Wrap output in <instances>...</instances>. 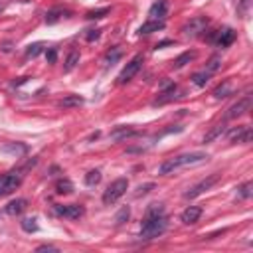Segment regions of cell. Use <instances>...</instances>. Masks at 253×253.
<instances>
[{
  "label": "cell",
  "instance_id": "6da1fadb",
  "mask_svg": "<svg viewBox=\"0 0 253 253\" xmlns=\"http://www.w3.org/2000/svg\"><path fill=\"white\" fill-rule=\"evenodd\" d=\"M168 227V219L164 215V208L160 204H152L146 211V217L140 227V237L142 239H154L160 237Z\"/></svg>",
  "mask_w": 253,
  "mask_h": 253
},
{
  "label": "cell",
  "instance_id": "7a4b0ae2",
  "mask_svg": "<svg viewBox=\"0 0 253 253\" xmlns=\"http://www.w3.org/2000/svg\"><path fill=\"white\" fill-rule=\"evenodd\" d=\"M204 160H208V154H204V152L180 154V156H174V158H168L166 162H162L160 168H158V174H170L180 166H192V164H200Z\"/></svg>",
  "mask_w": 253,
  "mask_h": 253
},
{
  "label": "cell",
  "instance_id": "3957f363",
  "mask_svg": "<svg viewBox=\"0 0 253 253\" xmlns=\"http://www.w3.org/2000/svg\"><path fill=\"white\" fill-rule=\"evenodd\" d=\"M126 188H128V180H126V178H117V180L111 182V184L107 186V190L103 192V204H105V206L115 204V202L126 192Z\"/></svg>",
  "mask_w": 253,
  "mask_h": 253
},
{
  "label": "cell",
  "instance_id": "277c9868",
  "mask_svg": "<svg viewBox=\"0 0 253 253\" xmlns=\"http://www.w3.org/2000/svg\"><path fill=\"white\" fill-rule=\"evenodd\" d=\"M20 184H22V174H20V172H6V174H0V196L12 194Z\"/></svg>",
  "mask_w": 253,
  "mask_h": 253
},
{
  "label": "cell",
  "instance_id": "5b68a950",
  "mask_svg": "<svg viewBox=\"0 0 253 253\" xmlns=\"http://www.w3.org/2000/svg\"><path fill=\"white\" fill-rule=\"evenodd\" d=\"M221 178V174H211V176H208V178H204V180H200L198 184H194L188 192H184V198H188V200H192V198H198L200 194H204L206 190H210L217 180Z\"/></svg>",
  "mask_w": 253,
  "mask_h": 253
},
{
  "label": "cell",
  "instance_id": "8992f818",
  "mask_svg": "<svg viewBox=\"0 0 253 253\" xmlns=\"http://www.w3.org/2000/svg\"><path fill=\"white\" fill-rule=\"evenodd\" d=\"M208 18L206 16H196V18H192L188 24H184V28H182V32H184V36H190V38H196V36H200L202 32H206V28H208Z\"/></svg>",
  "mask_w": 253,
  "mask_h": 253
},
{
  "label": "cell",
  "instance_id": "52a82bcc",
  "mask_svg": "<svg viewBox=\"0 0 253 253\" xmlns=\"http://www.w3.org/2000/svg\"><path fill=\"white\" fill-rule=\"evenodd\" d=\"M140 67H142V55H134V57L123 67V71H121V75H119V83H128V81L138 73Z\"/></svg>",
  "mask_w": 253,
  "mask_h": 253
},
{
  "label": "cell",
  "instance_id": "ba28073f",
  "mask_svg": "<svg viewBox=\"0 0 253 253\" xmlns=\"http://www.w3.org/2000/svg\"><path fill=\"white\" fill-rule=\"evenodd\" d=\"M249 107H251V95H245V97H241L237 103H233V105L229 107L225 119H237V117L245 115V113L249 111Z\"/></svg>",
  "mask_w": 253,
  "mask_h": 253
},
{
  "label": "cell",
  "instance_id": "9c48e42d",
  "mask_svg": "<svg viewBox=\"0 0 253 253\" xmlns=\"http://www.w3.org/2000/svg\"><path fill=\"white\" fill-rule=\"evenodd\" d=\"M57 215H63V217H69V219H77L83 215V208L81 206H75V204H67V206H55L53 208Z\"/></svg>",
  "mask_w": 253,
  "mask_h": 253
},
{
  "label": "cell",
  "instance_id": "30bf717a",
  "mask_svg": "<svg viewBox=\"0 0 253 253\" xmlns=\"http://www.w3.org/2000/svg\"><path fill=\"white\" fill-rule=\"evenodd\" d=\"M229 142H239V144H247L251 142V128L249 126H237L229 132Z\"/></svg>",
  "mask_w": 253,
  "mask_h": 253
},
{
  "label": "cell",
  "instance_id": "8fae6325",
  "mask_svg": "<svg viewBox=\"0 0 253 253\" xmlns=\"http://www.w3.org/2000/svg\"><path fill=\"white\" fill-rule=\"evenodd\" d=\"M219 47H227V45H231L233 42H235V32L231 30V28H223V30H219V32H215V40H213Z\"/></svg>",
  "mask_w": 253,
  "mask_h": 253
},
{
  "label": "cell",
  "instance_id": "7c38bea8",
  "mask_svg": "<svg viewBox=\"0 0 253 253\" xmlns=\"http://www.w3.org/2000/svg\"><path fill=\"white\" fill-rule=\"evenodd\" d=\"M200 215H202V208H200V206H188V208L182 211L180 219H182V223L192 225V223H196V221L200 219Z\"/></svg>",
  "mask_w": 253,
  "mask_h": 253
},
{
  "label": "cell",
  "instance_id": "4fadbf2b",
  "mask_svg": "<svg viewBox=\"0 0 253 253\" xmlns=\"http://www.w3.org/2000/svg\"><path fill=\"white\" fill-rule=\"evenodd\" d=\"M166 12H168V2L166 0H158V2H154L150 6L148 16H150V20H164Z\"/></svg>",
  "mask_w": 253,
  "mask_h": 253
},
{
  "label": "cell",
  "instance_id": "5bb4252c",
  "mask_svg": "<svg viewBox=\"0 0 253 253\" xmlns=\"http://www.w3.org/2000/svg\"><path fill=\"white\" fill-rule=\"evenodd\" d=\"M26 208H28V200H24V198H16V200H12V202L6 204L4 211H6L8 215H18V213H22Z\"/></svg>",
  "mask_w": 253,
  "mask_h": 253
},
{
  "label": "cell",
  "instance_id": "9a60e30c",
  "mask_svg": "<svg viewBox=\"0 0 253 253\" xmlns=\"http://www.w3.org/2000/svg\"><path fill=\"white\" fill-rule=\"evenodd\" d=\"M164 28V20H148L144 22L140 28H138V34L140 36H146V34H152V32H158Z\"/></svg>",
  "mask_w": 253,
  "mask_h": 253
},
{
  "label": "cell",
  "instance_id": "2e32d148",
  "mask_svg": "<svg viewBox=\"0 0 253 253\" xmlns=\"http://www.w3.org/2000/svg\"><path fill=\"white\" fill-rule=\"evenodd\" d=\"M174 97H176V85H168V89H164V91L158 95V99L154 101V105H164V103L172 101Z\"/></svg>",
  "mask_w": 253,
  "mask_h": 253
},
{
  "label": "cell",
  "instance_id": "e0dca14e",
  "mask_svg": "<svg viewBox=\"0 0 253 253\" xmlns=\"http://www.w3.org/2000/svg\"><path fill=\"white\" fill-rule=\"evenodd\" d=\"M79 105H83V97H79V95H67L59 101V107H63V109H71V107H79Z\"/></svg>",
  "mask_w": 253,
  "mask_h": 253
},
{
  "label": "cell",
  "instance_id": "ac0fdd59",
  "mask_svg": "<svg viewBox=\"0 0 253 253\" xmlns=\"http://www.w3.org/2000/svg\"><path fill=\"white\" fill-rule=\"evenodd\" d=\"M194 57H196V51H184L182 55H178V57L174 59L172 67H174V69H180V67H184L186 63H190Z\"/></svg>",
  "mask_w": 253,
  "mask_h": 253
},
{
  "label": "cell",
  "instance_id": "d6986e66",
  "mask_svg": "<svg viewBox=\"0 0 253 253\" xmlns=\"http://www.w3.org/2000/svg\"><path fill=\"white\" fill-rule=\"evenodd\" d=\"M231 83L229 81H225V83H221L219 87H215V91H213V97L215 99H225L227 95H231Z\"/></svg>",
  "mask_w": 253,
  "mask_h": 253
},
{
  "label": "cell",
  "instance_id": "ffe728a7",
  "mask_svg": "<svg viewBox=\"0 0 253 253\" xmlns=\"http://www.w3.org/2000/svg\"><path fill=\"white\" fill-rule=\"evenodd\" d=\"M130 134H134V128H130V126H121V128H117V130L111 132V138H113V140H121V138H126V136H130Z\"/></svg>",
  "mask_w": 253,
  "mask_h": 253
},
{
  "label": "cell",
  "instance_id": "44dd1931",
  "mask_svg": "<svg viewBox=\"0 0 253 253\" xmlns=\"http://www.w3.org/2000/svg\"><path fill=\"white\" fill-rule=\"evenodd\" d=\"M55 192H57V194H71V192H73V184H71L67 178L57 180V184H55Z\"/></svg>",
  "mask_w": 253,
  "mask_h": 253
},
{
  "label": "cell",
  "instance_id": "7402d4cb",
  "mask_svg": "<svg viewBox=\"0 0 253 253\" xmlns=\"http://www.w3.org/2000/svg\"><path fill=\"white\" fill-rule=\"evenodd\" d=\"M225 132V125H217V126H213L206 136H204V142H211V140H215L219 134H223Z\"/></svg>",
  "mask_w": 253,
  "mask_h": 253
},
{
  "label": "cell",
  "instance_id": "603a6c76",
  "mask_svg": "<svg viewBox=\"0 0 253 253\" xmlns=\"http://www.w3.org/2000/svg\"><path fill=\"white\" fill-rule=\"evenodd\" d=\"M79 63V51H71L65 59V65H63V71H71L75 65Z\"/></svg>",
  "mask_w": 253,
  "mask_h": 253
},
{
  "label": "cell",
  "instance_id": "cb8c5ba5",
  "mask_svg": "<svg viewBox=\"0 0 253 253\" xmlns=\"http://www.w3.org/2000/svg\"><path fill=\"white\" fill-rule=\"evenodd\" d=\"M119 59H121V49L119 47H111V51H107V55H105V63L107 65H113Z\"/></svg>",
  "mask_w": 253,
  "mask_h": 253
},
{
  "label": "cell",
  "instance_id": "d4e9b609",
  "mask_svg": "<svg viewBox=\"0 0 253 253\" xmlns=\"http://www.w3.org/2000/svg\"><path fill=\"white\" fill-rule=\"evenodd\" d=\"M210 75H211V73H208V71L204 69V71H200V73H194V77H192V81H194V83H196L198 87H204V85L208 83V79H210Z\"/></svg>",
  "mask_w": 253,
  "mask_h": 253
},
{
  "label": "cell",
  "instance_id": "484cf974",
  "mask_svg": "<svg viewBox=\"0 0 253 253\" xmlns=\"http://www.w3.org/2000/svg\"><path fill=\"white\" fill-rule=\"evenodd\" d=\"M99 182H101V172H99V170L87 172V176H85V184H87V186H97Z\"/></svg>",
  "mask_w": 253,
  "mask_h": 253
},
{
  "label": "cell",
  "instance_id": "4316f807",
  "mask_svg": "<svg viewBox=\"0 0 253 253\" xmlns=\"http://www.w3.org/2000/svg\"><path fill=\"white\" fill-rule=\"evenodd\" d=\"M128 217H130V208H128V206H125V208H121V210H119V213L115 215V223H117V225H121V223H125Z\"/></svg>",
  "mask_w": 253,
  "mask_h": 253
},
{
  "label": "cell",
  "instance_id": "83f0119b",
  "mask_svg": "<svg viewBox=\"0 0 253 253\" xmlns=\"http://www.w3.org/2000/svg\"><path fill=\"white\" fill-rule=\"evenodd\" d=\"M22 229L32 233V231H38V223H36V217H24L22 219Z\"/></svg>",
  "mask_w": 253,
  "mask_h": 253
},
{
  "label": "cell",
  "instance_id": "f1b7e54d",
  "mask_svg": "<svg viewBox=\"0 0 253 253\" xmlns=\"http://www.w3.org/2000/svg\"><path fill=\"white\" fill-rule=\"evenodd\" d=\"M105 14H109V8H101V10H91V12H87V20H99V18H103Z\"/></svg>",
  "mask_w": 253,
  "mask_h": 253
},
{
  "label": "cell",
  "instance_id": "f546056e",
  "mask_svg": "<svg viewBox=\"0 0 253 253\" xmlns=\"http://www.w3.org/2000/svg\"><path fill=\"white\" fill-rule=\"evenodd\" d=\"M219 65H221V59H219V57H211V59L208 61V65H206V71H208V73H213V71L219 69Z\"/></svg>",
  "mask_w": 253,
  "mask_h": 253
},
{
  "label": "cell",
  "instance_id": "4dcf8cb0",
  "mask_svg": "<svg viewBox=\"0 0 253 253\" xmlns=\"http://www.w3.org/2000/svg\"><path fill=\"white\" fill-rule=\"evenodd\" d=\"M251 188H253V184H251V182L241 184V186L237 188V190H239V192H237V194H239V198H249V196H251Z\"/></svg>",
  "mask_w": 253,
  "mask_h": 253
},
{
  "label": "cell",
  "instance_id": "1f68e13d",
  "mask_svg": "<svg viewBox=\"0 0 253 253\" xmlns=\"http://www.w3.org/2000/svg\"><path fill=\"white\" fill-rule=\"evenodd\" d=\"M59 14H65V12H63V10H49V12L45 14V22H47V24L57 22V20H59Z\"/></svg>",
  "mask_w": 253,
  "mask_h": 253
},
{
  "label": "cell",
  "instance_id": "d6a6232c",
  "mask_svg": "<svg viewBox=\"0 0 253 253\" xmlns=\"http://www.w3.org/2000/svg\"><path fill=\"white\" fill-rule=\"evenodd\" d=\"M40 51H42V43H32V45H28L26 55H28V57H36Z\"/></svg>",
  "mask_w": 253,
  "mask_h": 253
},
{
  "label": "cell",
  "instance_id": "836d02e7",
  "mask_svg": "<svg viewBox=\"0 0 253 253\" xmlns=\"http://www.w3.org/2000/svg\"><path fill=\"white\" fill-rule=\"evenodd\" d=\"M45 59H47V63H55V59H57V49H55V47H49V49L45 51Z\"/></svg>",
  "mask_w": 253,
  "mask_h": 253
},
{
  "label": "cell",
  "instance_id": "e575fe53",
  "mask_svg": "<svg viewBox=\"0 0 253 253\" xmlns=\"http://www.w3.org/2000/svg\"><path fill=\"white\" fill-rule=\"evenodd\" d=\"M152 188H154V184H144V186H138V188H136V196H142V194L150 192Z\"/></svg>",
  "mask_w": 253,
  "mask_h": 253
},
{
  "label": "cell",
  "instance_id": "d590c367",
  "mask_svg": "<svg viewBox=\"0 0 253 253\" xmlns=\"http://www.w3.org/2000/svg\"><path fill=\"white\" fill-rule=\"evenodd\" d=\"M6 152H26V146H14V144H6L4 148Z\"/></svg>",
  "mask_w": 253,
  "mask_h": 253
},
{
  "label": "cell",
  "instance_id": "8d00e7d4",
  "mask_svg": "<svg viewBox=\"0 0 253 253\" xmlns=\"http://www.w3.org/2000/svg\"><path fill=\"white\" fill-rule=\"evenodd\" d=\"M97 38H99V30H89L87 40H89V42H93V40H97Z\"/></svg>",
  "mask_w": 253,
  "mask_h": 253
},
{
  "label": "cell",
  "instance_id": "74e56055",
  "mask_svg": "<svg viewBox=\"0 0 253 253\" xmlns=\"http://www.w3.org/2000/svg\"><path fill=\"white\" fill-rule=\"evenodd\" d=\"M36 251H57V247H53V245H40Z\"/></svg>",
  "mask_w": 253,
  "mask_h": 253
},
{
  "label": "cell",
  "instance_id": "f35d334b",
  "mask_svg": "<svg viewBox=\"0 0 253 253\" xmlns=\"http://www.w3.org/2000/svg\"><path fill=\"white\" fill-rule=\"evenodd\" d=\"M247 4H249V0H239V10L245 12L247 10Z\"/></svg>",
  "mask_w": 253,
  "mask_h": 253
}]
</instances>
